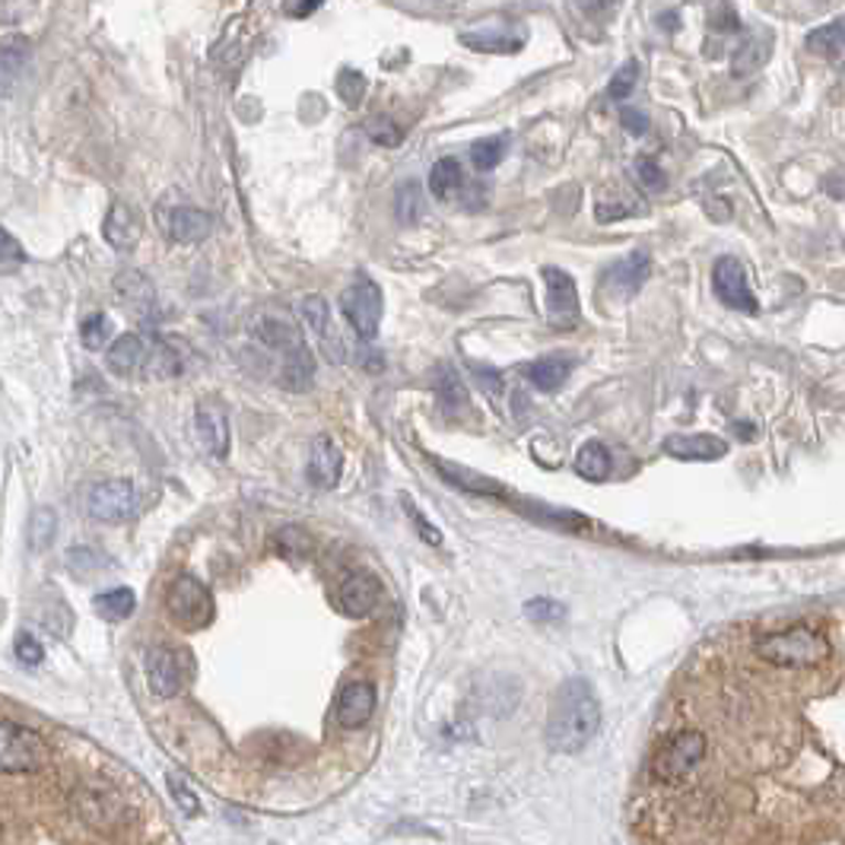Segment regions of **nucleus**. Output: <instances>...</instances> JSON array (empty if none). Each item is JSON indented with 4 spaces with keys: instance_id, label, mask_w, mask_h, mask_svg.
Here are the masks:
<instances>
[{
    "instance_id": "a19ab883",
    "label": "nucleus",
    "mask_w": 845,
    "mask_h": 845,
    "mask_svg": "<svg viewBox=\"0 0 845 845\" xmlns=\"http://www.w3.org/2000/svg\"><path fill=\"white\" fill-rule=\"evenodd\" d=\"M166 785H169V794H172V801L179 804L181 814H188V817H198V814H201V798L194 794V789L188 785L184 775L169 772V775H166Z\"/></svg>"
},
{
    "instance_id": "4be33fe9",
    "label": "nucleus",
    "mask_w": 845,
    "mask_h": 845,
    "mask_svg": "<svg viewBox=\"0 0 845 845\" xmlns=\"http://www.w3.org/2000/svg\"><path fill=\"white\" fill-rule=\"evenodd\" d=\"M772 54V32L769 29H750L741 39V45L731 54V74L735 77H750L760 67H767Z\"/></svg>"
},
{
    "instance_id": "a878e982",
    "label": "nucleus",
    "mask_w": 845,
    "mask_h": 845,
    "mask_svg": "<svg viewBox=\"0 0 845 845\" xmlns=\"http://www.w3.org/2000/svg\"><path fill=\"white\" fill-rule=\"evenodd\" d=\"M181 372V357L176 353V347L162 337H154L147 344V362H144V376L147 379H156V382H166V379H176Z\"/></svg>"
},
{
    "instance_id": "f257e3e1",
    "label": "nucleus",
    "mask_w": 845,
    "mask_h": 845,
    "mask_svg": "<svg viewBox=\"0 0 845 845\" xmlns=\"http://www.w3.org/2000/svg\"><path fill=\"white\" fill-rule=\"evenodd\" d=\"M601 728V706L589 680H566L547 718V747L553 753H582Z\"/></svg>"
},
{
    "instance_id": "58836bf2",
    "label": "nucleus",
    "mask_w": 845,
    "mask_h": 845,
    "mask_svg": "<svg viewBox=\"0 0 845 845\" xmlns=\"http://www.w3.org/2000/svg\"><path fill=\"white\" fill-rule=\"evenodd\" d=\"M334 89H337V96L344 99L347 108H359V103L366 99V89H369V83L366 77L353 71V67H344L337 77H334Z\"/></svg>"
},
{
    "instance_id": "e433bc0d",
    "label": "nucleus",
    "mask_w": 845,
    "mask_h": 845,
    "mask_svg": "<svg viewBox=\"0 0 845 845\" xmlns=\"http://www.w3.org/2000/svg\"><path fill=\"white\" fill-rule=\"evenodd\" d=\"M274 547H277V553L286 557V560H306L308 553H311V538H308V531L289 525V528H281V531L274 535Z\"/></svg>"
},
{
    "instance_id": "dca6fc26",
    "label": "nucleus",
    "mask_w": 845,
    "mask_h": 845,
    "mask_svg": "<svg viewBox=\"0 0 845 845\" xmlns=\"http://www.w3.org/2000/svg\"><path fill=\"white\" fill-rule=\"evenodd\" d=\"M344 474V452L331 436H318L308 448L306 477L315 489H334Z\"/></svg>"
},
{
    "instance_id": "473e14b6",
    "label": "nucleus",
    "mask_w": 845,
    "mask_h": 845,
    "mask_svg": "<svg viewBox=\"0 0 845 845\" xmlns=\"http://www.w3.org/2000/svg\"><path fill=\"white\" fill-rule=\"evenodd\" d=\"M436 394H439V408L445 410L448 416H458V413L467 408V391H464L462 379L455 376V369H452V366H442V369H439Z\"/></svg>"
},
{
    "instance_id": "2eb2a0df",
    "label": "nucleus",
    "mask_w": 845,
    "mask_h": 845,
    "mask_svg": "<svg viewBox=\"0 0 845 845\" xmlns=\"http://www.w3.org/2000/svg\"><path fill=\"white\" fill-rule=\"evenodd\" d=\"M194 430H198V439L210 458L223 462L230 455V416H226L223 404L201 401L194 410Z\"/></svg>"
},
{
    "instance_id": "3c124183",
    "label": "nucleus",
    "mask_w": 845,
    "mask_h": 845,
    "mask_svg": "<svg viewBox=\"0 0 845 845\" xmlns=\"http://www.w3.org/2000/svg\"><path fill=\"white\" fill-rule=\"evenodd\" d=\"M620 125L630 130L633 137H642V134H648V115H645L642 108L623 105V108H620Z\"/></svg>"
},
{
    "instance_id": "5fc2aeb1",
    "label": "nucleus",
    "mask_w": 845,
    "mask_h": 845,
    "mask_svg": "<svg viewBox=\"0 0 845 845\" xmlns=\"http://www.w3.org/2000/svg\"><path fill=\"white\" fill-rule=\"evenodd\" d=\"M633 210L630 207H623V204H616V207H608V204H598L594 207V216L601 220V223H611V220H620V216H630Z\"/></svg>"
},
{
    "instance_id": "de8ad7c7",
    "label": "nucleus",
    "mask_w": 845,
    "mask_h": 845,
    "mask_svg": "<svg viewBox=\"0 0 845 845\" xmlns=\"http://www.w3.org/2000/svg\"><path fill=\"white\" fill-rule=\"evenodd\" d=\"M633 172H636V181H640L645 191H662V188H665V169H662L652 156H640L636 166H633Z\"/></svg>"
},
{
    "instance_id": "a18cd8bd",
    "label": "nucleus",
    "mask_w": 845,
    "mask_h": 845,
    "mask_svg": "<svg viewBox=\"0 0 845 845\" xmlns=\"http://www.w3.org/2000/svg\"><path fill=\"white\" fill-rule=\"evenodd\" d=\"M706 20H709V29H716V32H738L741 29V17H738L731 0H709Z\"/></svg>"
},
{
    "instance_id": "6e6552de",
    "label": "nucleus",
    "mask_w": 845,
    "mask_h": 845,
    "mask_svg": "<svg viewBox=\"0 0 845 845\" xmlns=\"http://www.w3.org/2000/svg\"><path fill=\"white\" fill-rule=\"evenodd\" d=\"M543 289H547V325L553 331H575L582 321V303H579V286L566 274L563 267H543Z\"/></svg>"
},
{
    "instance_id": "1a4fd4ad",
    "label": "nucleus",
    "mask_w": 845,
    "mask_h": 845,
    "mask_svg": "<svg viewBox=\"0 0 845 845\" xmlns=\"http://www.w3.org/2000/svg\"><path fill=\"white\" fill-rule=\"evenodd\" d=\"M648 271H652V257L648 252H630L626 257L614 261L604 274H601V293L604 299L611 303H630L640 296V289L648 281Z\"/></svg>"
},
{
    "instance_id": "39448f33",
    "label": "nucleus",
    "mask_w": 845,
    "mask_h": 845,
    "mask_svg": "<svg viewBox=\"0 0 845 845\" xmlns=\"http://www.w3.org/2000/svg\"><path fill=\"white\" fill-rule=\"evenodd\" d=\"M703 760H706V738H703V731L687 728V731H677L670 741L655 750L652 772L662 782H680V779L693 775Z\"/></svg>"
},
{
    "instance_id": "ddd939ff",
    "label": "nucleus",
    "mask_w": 845,
    "mask_h": 845,
    "mask_svg": "<svg viewBox=\"0 0 845 845\" xmlns=\"http://www.w3.org/2000/svg\"><path fill=\"white\" fill-rule=\"evenodd\" d=\"M156 216H159V230L176 245H198L213 232V216L201 207H159Z\"/></svg>"
},
{
    "instance_id": "09e8293b",
    "label": "nucleus",
    "mask_w": 845,
    "mask_h": 845,
    "mask_svg": "<svg viewBox=\"0 0 845 845\" xmlns=\"http://www.w3.org/2000/svg\"><path fill=\"white\" fill-rule=\"evenodd\" d=\"M401 506H404V513H408L410 525H413V528H416V531H420V538L426 540V543H430V547H439V543H442V535H439L436 528H433V525H430V521H426V518H423V513H420V509H416V506H413V503H410L408 496H404V499H401Z\"/></svg>"
},
{
    "instance_id": "37998d69",
    "label": "nucleus",
    "mask_w": 845,
    "mask_h": 845,
    "mask_svg": "<svg viewBox=\"0 0 845 845\" xmlns=\"http://www.w3.org/2000/svg\"><path fill=\"white\" fill-rule=\"evenodd\" d=\"M636 83H640V61L636 57H630L620 71H616L611 83H608V96L614 99V103H623V99H630V93L636 89Z\"/></svg>"
},
{
    "instance_id": "6ab92c4d",
    "label": "nucleus",
    "mask_w": 845,
    "mask_h": 845,
    "mask_svg": "<svg viewBox=\"0 0 845 845\" xmlns=\"http://www.w3.org/2000/svg\"><path fill=\"white\" fill-rule=\"evenodd\" d=\"M665 448L670 458H680V462H718L728 455V442L718 436H709V433H693V436H667Z\"/></svg>"
},
{
    "instance_id": "f8f14e48",
    "label": "nucleus",
    "mask_w": 845,
    "mask_h": 845,
    "mask_svg": "<svg viewBox=\"0 0 845 845\" xmlns=\"http://www.w3.org/2000/svg\"><path fill=\"white\" fill-rule=\"evenodd\" d=\"M299 318L306 321L308 334L315 337L318 350L325 353L328 362H334V366L347 362V344H344L340 331L334 328L331 306H328V299H325V296H318V293L306 296V299L299 303Z\"/></svg>"
},
{
    "instance_id": "cd10ccee",
    "label": "nucleus",
    "mask_w": 845,
    "mask_h": 845,
    "mask_svg": "<svg viewBox=\"0 0 845 845\" xmlns=\"http://www.w3.org/2000/svg\"><path fill=\"white\" fill-rule=\"evenodd\" d=\"M464 188V169L462 162L455 156H445L439 159L430 172V191L436 194L439 201H455L462 194Z\"/></svg>"
},
{
    "instance_id": "4d7b16f0",
    "label": "nucleus",
    "mask_w": 845,
    "mask_h": 845,
    "mask_svg": "<svg viewBox=\"0 0 845 845\" xmlns=\"http://www.w3.org/2000/svg\"><path fill=\"white\" fill-rule=\"evenodd\" d=\"M321 3H325V0H296V3L289 7V13H293V17H299V20H306V17H311Z\"/></svg>"
},
{
    "instance_id": "864d4df0",
    "label": "nucleus",
    "mask_w": 845,
    "mask_h": 845,
    "mask_svg": "<svg viewBox=\"0 0 845 845\" xmlns=\"http://www.w3.org/2000/svg\"><path fill=\"white\" fill-rule=\"evenodd\" d=\"M32 0H0V23H20Z\"/></svg>"
},
{
    "instance_id": "9d476101",
    "label": "nucleus",
    "mask_w": 845,
    "mask_h": 845,
    "mask_svg": "<svg viewBox=\"0 0 845 845\" xmlns=\"http://www.w3.org/2000/svg\"><path fill=\"white\" fill-rule=\"evenodd\" d=\"M137 513V489L130 480H103L93 484L86 493V515L96 521H128L130 515Z\"/></svg>"
},
{
    "instance_id": "b1692460",
    "label": "nucleus",
    "mask_w": 845,
    "mask_h": 845,
    "mask_svg": "<svg viewBox=\"0 0 845 845\" xmlns=\"http://www.w3.org/2000/svg\"><path fill=\"white\" fill-rule=\"evenodd\" d=\"M29 45L23 39H7L0 42V99H10L27 74Z\"/></svg>"
},
{
    "instance_id": "393cba45",
    "label": "nucleus",
    "mask_w": 845,
    "mask_h": 845,
    "mask_svg": "<svg viewBox=\"0 0 845 845\" xmlns=\"http://www.w3.org/2000/svg\"><path fill=\"white\" fill-rule=\"evenodd\" d=\"M462 42L474 52H499V54H513L521 52L525 45V32H518L513 27H503L499 32L493 29H474V32H462Z\"/></svg>"
},
{
    "instance_id": "c85d7f7f",
    "label": "nucleus",
    "mask_w": 845,
    "mask_h": 845,
    "mask_svg": "<svg viewBox=\"0 0 845 845\" xmlns=\"http://www.w3.org/2000/svg\"><path fill=\"white\" fill-rule=\"evenodd\" d=\"M426 213V201H423V188L416 181H401L394 188V220L401 226H416Z\"/></svg>"
},
{
    "instance_id": "c03bdc74",
    "label": "nucleus",
    "mask_w": 845,
    "mask_h": 845,
    "mask_svg": "<svg viewBox=\"0 0 845 845\" xmlns=\"http://www.w3.org/2000/svg\"><path fill=\"white\" fill-rule=\"evenodd\" d=\"M23 264H27V252H23L20 239L0 226V277L3 274H17Z\"/></svg>"
},
{
    "instance_id": "c9c22d12",
    "label": "nucleus",
    "mask_w": 845,
    "mask_h": 845,
    "mask_svg": "<svg viewBox=\"0 0 845 845\" xmlns=\"http://www.w3.org/2000/svg\"><path fill=\"white\" fill-rule=\"evenodd\" d=\"M506 147H509L506 137H484V140H477V144L471 147V162H474V169H477V172H493V169L503 162Z\"/></svg>"
},
{
    "instance_id": "c756f323",
    "label": "nucleus",
    "mask_w": 845,
    "mask_h": 845,
    "mask_svg": "<svg viewBox=\"0 0 845 845\" xmlns=\"http://www.w3.org/2000/svg\"><path fill=\"white\" fill-rule=\"evenodd\" d=\"M80 801H83V807H80L83 817H86V823H93V826H103L108 820L122 817V801H118L115 792H103V789L80 792Z\"/></svg>"
},
{
    "instance_id": "20e7f679",
    "label": "nucleus",
    "mask_w": 845,
    "mask_h": 845,
    "mask_svg": "<svg viewBox=\"0 0 845 845\" xmlns=\"http://www.w3.org/2000/svg\"><path fill=\"white\" fill-rule=\"evenodd\" d=\"M49 760L52 750L39 731L0 718V772H39Z\"/></svg>"
},
{
    "instance_id": "423d86ee",
    "label": "nucleus",
    "mask_w": 845,
    "mask_h": 845,
    "mask_svg": "<svg viewBox=\"0 0 845 845\" xmlns=\"http://www.w3.org/2000/svg\"><path fill=\"white\" fill-rule=\"evenodd\" d=\"M166 611L181 630H204L213 620V594L201 579L179 575L166 591Z\"/></svg>"
},
{
    "instance_id": "412c9836",
    "label": "nucleus",
    "mask_w": 845,
    "mask_h": 845,
    "mask_svg": "<svg viewBox=\"0 0 845 845\" xmlns=\"http://www.w3.org/2000/svg\"><path fill=\"white\" fill-rule=\"evenodd\" d=\"M144 362H147V340L140 334H122V337H115L105 347L108 372H115L122 379H130V376L144 372Z\"/></svg>"
},
{
    "instance_id": "49530a36",
    "label": "nucleus",
    "mask_w": 845,
    "mask_h": 845,
    "mask_svg": "<svg viewBox=\"0 0 845 845\" xmlns=\"http://www.w3.org/2000/svg\"><path fill=\"white\" fill-rule=\"evenodd\" d=\"M525 616L531 623H563L566 608L560 601H553V598H535V601L525 604Z\"/></svg>"
},
{
    "instance_id": "7c9ffc66",
    "label": "nucleus",
    "mask_w": 845,
    "mask_h": 845,
    "mask_svg": "<svg viewBox=\"0 0 845 845\" xmlns=\"http://www.w3.org/2000/svg\"><path fill=\"white\" fill-rule=\"evenodd\" d=\"M93 608H96V614L108 620V623H118V620H128L134 614V608H137V598H134V591L125 589V585H118V589H108L99 591L96 598H93Z\"/></svg>"
},
{
    "instance_id": "79ce46f5",
    "label": "nucleus",
    "mask_w": 845,
    "mask_h": 845,
    "mask_svg": "<svg viewBox=\"0 0 845 845\" xmlns=\"http://www.w3.org/2000/svg\"><path fill=\"white\" fill-rule=\"evenodd\" d=\"M362 130H366V137H369L376 147H398V144H404V130H401V125H394L388 115L369 118Z\"/></svg>"
},
{
    "instance_id": "f03ea898",
    "label": "nucleus",
    "mask_w": 845,
    "mask_h": 845,
    "mask_svg": "<svg viewBox=\"0 0 845 845\" xmlns=\"http://www.w3.org/2000/svg\"><path fill=\"white\" fill-rule=\"evenodd\" d=\"M252 337L261 350L281 359V384L289 391H308L315 382V359L303 331L281 315H257L252 321Z\"/></svg>"
},
{
    "instance_id": "4468645a",
    "label": "nucleus",
    "mask_w": 845,
    "mask_h": 845,
    "mask_svg": "<svg viewBox=\"0 0 845 845\" xmlns=\"http://www.w3.org/2000/svg\"><path fill=\"white\" fill-rule=\"evenodd\" d=\"M184 655L169 648V645H154L147 652V684L156 696L169 699V696H179L181 687H184Z\"/></svg>"
},
{
    "instance_id": "4c0bfd02",
    "label": "nucleus",
    "mask_w": 845,
    "mask_h": 845,
    "mask_svg": "<svg viewBox=\"0 0 845 845\" xmlns=\"http://www.w3.org/2000/svg\"><path fill=\"white\" fill-rule=\"evenodd\" d=\"M80 340H83L86 350H103V347H108V340H112V321H108V315H103V311L86 315L83 325H80Z\"/></svg>"
},
{
    "instance_id": "9b49d317",
    "label": "nucleus",
    "mask_w": 845,
    "mask_h": 845,
    "mask_svg": "<svg viewBox=\"0 0 845 845\" xmlns=\"http://www.w3.org/2000/svg\"><path fill=\"white\" fill-rule=\"evenodd\" d=\"M712 289L721 299V306L735 308V311H747V315H757L760 311V303L750 289V281H747V267H743L738 257L721 255L712 264Z\"/></svg>"
},
{
    "instance_id": "72a5a7b5",
    "label": "nucleus",
    "mask_w": 845,
    "mask_h": 845,
    "mask_svg": "<svg viewBox=\"0 0 845 845\" xmlns=\"http://www.w3.org/2000/svg\"><path fill=\"white\" fill-rule=\"evenodd\" d=\"M436 471L448 480V484H455V487L471 489V493H484V496H496V493H503V487L496 484V480H489L484 474H474V471H464L458 464H448V462H436Z\"/></svg>"
},
{
    "instance_id": "8fccbe9b",
    "label": "nucleus",
    "mask_w": 845,
    "mask_h": 845,
    "mask_svg": "<svg viewBox=\"0 0 845 845\" xmlns=\"http://www.w3.org/2000/svg\"><path fill=\"white\" fill-rule=\"evenodd\" d=\"M13 652H17V658H20V662H23L27 667H35V665H42V662H45V648L32 640V636H27V633H20V636H17Z\"/></svg>"
},
{
    "instance_id": "0eeeda50",
    "label": "nucleus",
    "mask_w": 845,
    "mask_h": 845,
    "mask_svg": "<svg viewBox=\"0 0 845 845\" xmlns=\"http://www.w3.org/2000/svg\"><path fill=\"white\" fill-rule=\"evenodd\" d=\"M340 311L362 340H376L384 315V296L379 283L369 281V277H359V281L350 283L340 293Z\"/></svg>"
},
{
    "instance_id": "6e6d98bb",
    "label": "nucleus",
    "mask_w": 845,
    "mask_h": 845,
    "mask_svg": "<svg viewBox=\"0 0 845 845\" xmlns=\"http://www.w3.org/2000/svg\"><path fill=\"white\" fill-rule=\"evenodd\" d=\"M579 7L589 13V17H601V13H611L616 7V0H579Z\"/></svg>"
},
{
    "instance_id": "f3484780",
    "label": "nucleus",
    "mask_w": 845,
    "mask_h": 845,
    "mask_svg": "<svg viewBox=\"0 0 845 845\" xmlns=\"http://www.w3.org/2000/svg\"><path fill=\"white\" fill-rule=\"evenodd\" d=\"M103 235L115 252H130L144 235V220L128 201H115L105 213Z\"/></svg>"
},
{
    "instance_id": "a211bd4d",
    "label": "nucleus",
    "mask_w": 845,
    "mask_h": 845,
    "mask_svg": "<svg viewBox=\"0 0 845 845\" xmlns=\"http://www.w3.org/2000/svg\"><path fill=\"white\" fill-rule=\"evenodd\" d=\"M376 712V687L366 684V680H353L347 684L340 696H337V721L340 728L347 731H357L362 728L369 718Z\"/></svg>"
},
{
    "instance_id": "2f4dec72",
    "label": "nucleus",
    "mask_w": 845,
    "mask_h": 845,
    "mask_svg": "<svg viewBox=\"0 0 845 845\" xmlns=\"http://www.w3.org/2000/svg\"><path fill=\"white\" fill-rule=\"evenodd\" d=\"M575 471L585 480H608L611 474V452L604 442H585L575 455Z\"/></svg>"
},
{
    "instance_id": "bb28decb",
    "label": "nucleus",
    "mask_w": 845,
    "mask_h": 845,
    "mask_svg": "<svg viewBox=\"0 0 845 845\" xmlns=\"http://www.w3.org/2000/svg\"><path fill=\"white\" fill-rule=\"evenodd\" d=\"M569 372H572V359L553 353V357L535 359L528 366V382L535 384L538 391H560L569 379Z\"/></svg>"
},
{
    "instance_id": "7ed1b4c3",
    "label": "nucleus",
    "mask_w": 845,
    "mask_h": 845,
    "mask_svg": "<svg viewBox=\"0 0 845 845\" xmlns=\"http://www.w3.org/2000/svg\"><path fill=\"white\" fill-rule=\"evenodd\" d=\"M830 642L811 626H792L757 642V655L772 667H817L830 658Z\"/></svg>"
},
{
    "instance_id": "603ef678",
    "label": "nucleus",
    "mask_w": 845,
    "mask_h": 845,
    "mask_svg": "<svg viewBox=\"0 0 845 845\" xmlns=\"http://www.w3.org/2000/svg\"><path fill=\"white\" fill-rule=\"evenodd\" d=\"M474 369V379L477 384L487 391V394H503V376L496 369H487V366H471Z\"/></svg>"
},
{
    "instance_id": "f704fd0d",
    "label": "nucleus",
    "mask_w": 845,
    "mask_h": 845,
    "mask_svg": "<svg viewBox=\"0 0 845 845\" xmlns=\"http://www.w3.org/2000/svg\"><path fill=\"white\" fill-rule=\"evenodd\" d=\"M807 49L820 57H826V61H839L843 57V20H833L826 27L814 29L807 35Z\"/></svg>"
},
{
    "instance_id": "aec40b11",
    "label": "nucleus",
    "mask_w": 845,
    "mask_h": 845,
    "mask_svg": "<svg viewBox=\"0 0 845 845\" xmlns=\"http://www.w3.org/2000/svg\"><path fill=\"white\" fill-rule=\"evenodd\" d=\"M115 293H118V299H122L137 318H154L156 308H159V303H156V286L150 283V277L140 274V271H118V277H115Z\"/></svg>"
},
{
    "instance_id": "5701e85b",
    "label": "nucleus",
    "mask_w": 845,
    "mask_h": 845,
    "mask_svg": "<svg viewBox=\"0 0 845 845\" xmlns=\"http://www.w3.org/2000/svg\"><path fill=\"white\" fill-rule=\"evenodd\" d=\"M379 598H382V585H379L372 575L357 572V575H350V579L340 585V611L347 616L372 614L376 604H379Z\"/></svg>"
},
{
    "instance_id": "ea45409f",
    "label": "nucleus",
    "mask_w": 845,
    "mask_h": 845,
    "mask_svg": "<svg viewBox=\"0 0 845 845\" xmlns=\"http://www.w3.org/2000/svg\"><path fill=\"white\" fill-rule=\"evenodd\" d=\"M54 531H57V515L54 509H35L32 518H29V547L39 553V550H45L49 543H52Z\"/></svg>"
}]
</instances>
